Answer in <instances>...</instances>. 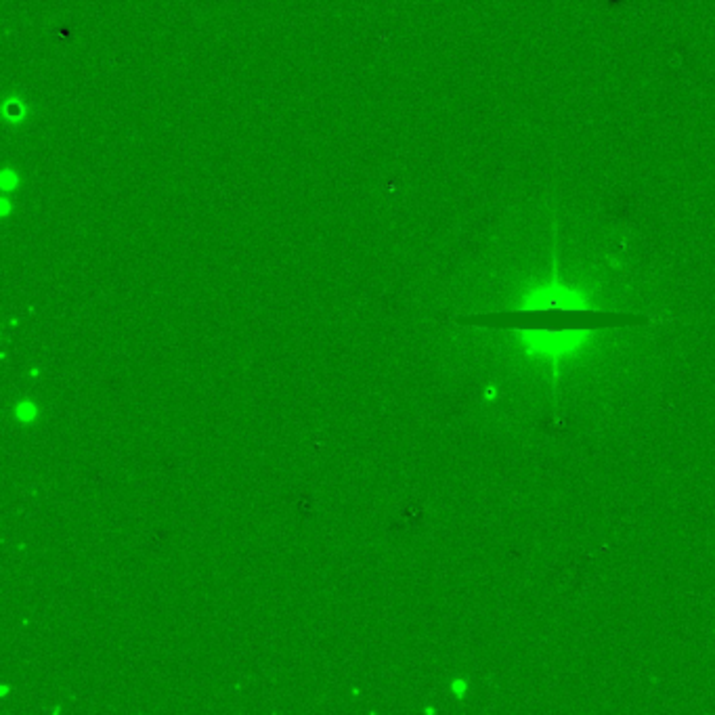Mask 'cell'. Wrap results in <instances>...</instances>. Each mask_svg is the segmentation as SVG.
I'll list each match as a JSON object with an SVG mask.
<instances>
[{
	"label": "cell",
	"mask_w": 715,
	"mask_h": 715,
	"mask_svg": "<svg viewBox=\"0 0 715 715\" xmlns=\"http://www.w3.org/2000/svg\"><path fill=\"white\" fill-rule=\"evenodd\" d=\"M512 321H499L516 334L520 350L527 359L548 365L554 382H558L560 367L592 342L598 332L612 327L635 326L619 321L615 311H604L581 288L566 283L558 271L550 280L527 289L519 306L510 311Z\"/></svg>",
	"instance_id": "cell-1"
}]
</instances>
